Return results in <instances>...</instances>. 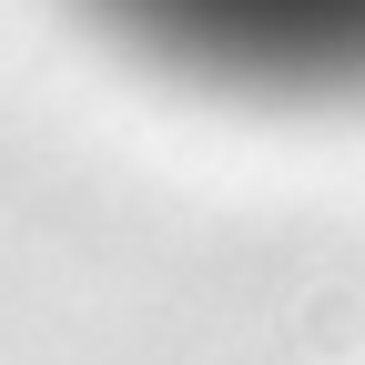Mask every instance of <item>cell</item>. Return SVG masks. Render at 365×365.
I'll list each match as a JSON object with an SVG mask.
<instances>
[{"instance_id":"cell-1","label":"cell","mask_w":365,"mask_h":365,"mask_svg":"<svg viewBox=\"0 0 365 365\" xmlns=\"http://www.w3.org/2000/svg\"><path fill=\"white\" fill-rule=\"evenodd\" d=\"M294 345H304V365H345L355 345H365V294H345V284H325L304 314H294Z\"/></svg>"}]
</instances>
